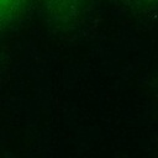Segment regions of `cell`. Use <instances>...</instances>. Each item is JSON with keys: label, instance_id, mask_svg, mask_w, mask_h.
<instances>
[{"label": "cell", "instance_id": "3957f363", "mask_svg": "<svg viewBox=\"0 0 158 158\" xmlns=\"http://www.w3.org/2000/svg\"><path fill=\"white\" fill-rule=\"evenodd\" d=\"M23 0H0V17H4L9 14H12Z\"/></svg>", "mask_w": 158, "mask_h": 158}, {"label": "cell", "instance_id": "6da1fadb", "mask_svg": "<svg viewBox=\"0 0 158 158\" xmlns=\"http://www.w3.org/2000/svg\"><path fill=\"white\" fill-rule=\"evenodd\" d=\"M52 15L65 27H74L85 20L91 0H46Z\"/></svg>", "mask_w": 158, "mask_h": 158}, {"label": "cell", "instance_id": "277c9868", "mask_svg": "<svg viewBox=\"0 0 158 158\" xmlns=\"http://www.w3.org/2000/svg\"><path fill=\"white\" fill-rule=\"evenodd\" d=\"M156 89H157V90H158V84H157V85H156Z\"/></svg>", "mask_w": 158, "mask_h": 158}, {"label": "cell", "instance_id": "7a4b0ae2", "mask_svg": "<svg viewBox=\"0 0 158 158\" xmlns=\"http://www.w3.org/2000/svg\"><path fill=\"white\" fill-rule=\"evenodd\" d=\"M116 6L135 17L151 15L158 10V0H114Z\"/></svg>", "mask_w": 158, "mask_h": 158}]
</instances>
